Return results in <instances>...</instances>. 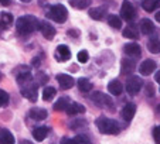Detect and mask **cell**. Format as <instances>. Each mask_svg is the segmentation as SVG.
Masks as SVG:
<instances>
[{"mask_svg": "<svg viewBox=\"0 0 160 144\" xmlns=\"http://www.w3.org/2000/svg\"><path fill=\"white\" fill-rule=\"evenodd\" d=\"M40 27V21L36 16H21L16 20V30L20 36H28Z\"/></svg>", "mask_w": 160, "mask_h": 144, "instance_id": "obj_1", "label": "cell"}, {"mask_svg": "<svg viewBox=\"0 0 160 144\" xmlns=\"http://www.w3.org/2000/svg\"><path fill=\"white\" fill-rule=\"evenodd\" d=\"M95 124H97L98 130L102 134H118L121 132V127H119L118 122L113 119H109V117H105V116L98 117Z\"/></svg>", "mask_w": 160, "mask_h": 144, "instance_id": "obj_2", "label": "cell"}, {"mask_svg": "<svg viewBox=\"0 0 160 144\" xmlns=\"http://www.w3.org/2000/svg\"><path fill=\"white\" fill-rule=\"evenodd\" d=\"M47 17L54 20L55 23H65L68 18V10L62 4H54L47 12Z\"/></svg>", "mask_w": 160, "mask_h": 144, "instance_id": "obj_3", "label": "cell"}, {"mask_svg": "<svg viewBox=\"0 0 160 144\" xmlns=\"http://www.w3.org/2000/svg\"><path fill=\"white\" fill-rule=\"evenodd\" d=\"M38 85L36 82L30 81L24 85H20V90H21V95L24 96L26 99H28L30 102H36L37 98H38Z\"/></svg>", "mask_w": 160, "mask_h": 144, "instance_id": "obj_4", "label": "cell"}, {"mask_svg": "<svg viewBox=\"0 0 160 144\" xmlns=\"http://www.w3.org/2000/svg\"><path fill=\"white\" fill-rule=\"evenodd\" d=\"M143 86V81L140 76H130L126 82V90L129 95H136V93H139V90L142 89Z\"/></svg>", "mask_w": 160, "mask_h": 144, "instance_id": "obj_5", "label": "cell"}, {"mask_svg": "<svg viewBox=\"0 0 160 144\" xmlns=\"http://www.w3.org/2000/svg\"><path fill=\"white\" fill-rule=\"evenodd\" d=\"M14 75H16V81L18 82L20 85H24V84H27V82H30L31 81V72L28 71V68L27 66H18L17 69H14Z\"/></svg>", "mask_w": 160, "mask_h": 144, "instance_id": "obj_6", "label": "cell"}, {"mask_svg": "<svg viewBox=\"0 0 160 144\" xmlns=\"http://www.w3.org/2000/svg\"><path fill=\"white\" fill-rule=\"evenodd\" d=\"M121 16L123 20L126 21H132L133 18L136 17V9L130 2L125 0L123 3H122V7H121Z\"/></svg>", "mask_w": 160, "mask_h": 144, "instance_id": "obj_7", "label": "cell"}, {"mask_svg": "<svg viewBox=\"0 0 160 144\" xmlns=\"http://www.w3.org/2000/svg\"><path fill=\"white\" fill-rule=\"evenodd\" d=\"M92 102L97 103L99 108H108V106H113V103H112V99L111 96L105 95V93L102 92H94L92 93Z\"/></svg>", "mask_w": 160, "mask_h": 144, "instance_id": "obj_8", "label": "cell"}, {"mask_svg": "<svg viewBox=\"0 0 160 144\" xmlns=\"http://www.w3.org/2000/svg\"><path fill=\"white\" fill-rule=\"evenodd\" d=\"M38 30L41 31L42 37H44V38H47V40H52L55 37V33H57V31H55V28L52 27L48 21H40Z\"/></svg>", "mask_w": 160, "mask_h": 144, "instance_id": "obj_9", "label": "cell"}, {"mask_svg": "<svg viewBox=\"0 0 160 144\" xmlns=\"http://www.w3.org/2000/svg\"><path fill=\"white\" fill-rule=\"evenodd\" d=\"M57 82L60 84V88L62 90L71 89V88L74 86V84H75V81H74L72 76L67 75V74H60V75H57Z\"/></svg>", "mask_w": 160, "mask_h": 144, "instance_id": "obj_10", "label": "cell"}, {"mask_svg": "<svg viewBox=\"0 0 160 144\" xmlns=\"http://www.w3.org/2000/svg\"><path fill=\"white\" fill-rule=\"evenodd\" d=\"M123 52L126 55H129V57L138 58V57H140V54H142V48H140L139 44H136V42H129V44H125Z\"/></svg>", "mask_w": 160, "mask_h": 144, "instance_id": "obj_11", "label": "cell"}, {"mask_svg": "<svg viewBox=\"0 0 160 144\" xmlns=\"http://www.w3.org/2000/svg\"><path fill=\"white\" fill-rule=\"evenodd\" d=\"M55 58H57L58 61H61V62H64V61H68L71 58L70 48L67 47V45H64V44L58 45L57 50H55Z\"/></svg>", "mask_w": 160, "mask_h": 144, "instance_id": "obj_12", "label": "cell"}, {"mask_svg": "<svg viewBox=\"0 0 160 144\" xmlns=\"http://www.w3.org/2000/svg\"><path fill=\"white\" fill-rule=\"evenodd\" d=\"M156 68H157V64L154 62L153 60H146V61H143V62L140 64L139 71H140V74H142V75L148 76V75H150L152 72L156 71Z\"/></svg>", "mask_w": 160, "mask_h": 144, "instance_id": "obj_13", "label": "cell"}, {"mask_svg": "<svg viewBox=\"0 0 160 144\" xmlns=\"http://www.w3.org/2000/svg\"><path fill=\"white\" fill-rule=\"evenodd\" d=\"M135 113H136V105L135 103H126V105L123 106V109H122V112H121V116L125 122H130V120L133 119V116H135Z\"/></svg>", "mask_w": 160, "mask_h": 144, "instance_id": "obj_14", "label": "cell"}, {"mask_svg": "<svg viewBox=\"0 0 160 144\" xmlns=\"http://www.w3.org/2000/svg\"><path fill=\"white\" fill-rule=\"evenodd\" d=\"M108 90L111 95L119 96L122 92H123V85H122L121 81H118V79H112V81L108 84Z\"/></svg>", "mask_w": 160, "mask_h": 144, "instance_id": "obj_15", "label": "cell"}, {"mask_svg": "<svg viewBox=\"0 0 160 144\" xmlns=\"http://www.w3.org/2000/svg\"><path fill=\"white\" fill-rule=\"evenodd\" d=\"M47 116H48V113L42 108H31L28 112V117H31L33 120H44Z\"/></svg>", "mask_w": 160, "mask_h": 144, "instance_id": "obj_16", "label": "cell"}, {"mask_svg": "<svg viewBox=\"0 0 160 144\" xmlns=\"http://www.w3.org/2000/svg\"><path fill=\"white\" fill-rule=\"evenodd\" d=\"M106 7L105 6H99V7H92V9H89V17L94 18V20H102L103 17L106 16Z\"/></svg>", "mask_w": 160, "mask_h": 144, "instance_id": "obj_17", "label": "cell"}, {"mask_svg": "<svg viewBox=\"0 0 160 144\" xmlns=\"http://www.w3.org/2000/svg\"><path fill=\"white\" fill-rule=\"evenodd\" d=\"M67 114L68 116H77V114H81V113H85V108L78 102H71L70 106L67 108Z\"/></svg>", "mask_w": 160, "mask_h": 144, "instance_id": "obj_18", "label": "cell"}, {"mask_svg": "<svg viewBox=\"0 0 160 144\" xmlns=\"http://www.w3.org/2000/svg\"><path fill=\"white\" fill-rule=\"evenodd\" d=\"M48 132H50V129L47 126H40V127H36V129L33 130V137H34V140L36 141H42V140H45V137L48 136Z\"/></svg>", "mask_w": 160, "mask_h": 144, "instance_id": "obj_19", "label": "cell"}, {"mask_svg": "<svg viewBox=\"0 0 160 144\" xmlns=\"http://www.w3.org/2000/svg\"><path fill=\"white\" fill-rule=\"evenodd\" d=\"M122 34H123L125 38H130V40H138L139 38V30H138V27L133 26V24L125 27V30L122 31Z\"/></svg>", "mask_w": 160, "mask_h": 144, "instance_id": "obj_20", "label": "cell"}, {"mask_svg": "<svg viewBox=\"0 0 160 144\" xmlns=\"http://www.w3.org/2000/svg\"><path fill=\"white\" fill-rule=\"evenodd\" d=\"M140 31H142L145 36H149V34H152L154 31V24L152 23V20H149V18H143V20H140Z\"/></svg>", "mask_w": 160, "mask_h": 144, "instance_id": "obj_21", "label": "cell"}, {"mask_svg": "<svg viewBox=\"0 0 160 144\" xmlns=\"http://www.w3.org/2000/svg\"><path fill=\"white\" fill-rule=\"evenodd\" d=\"M13 23H14L13 16L10 13H3L0 17V30H9Z\"/></svg>", "mask_w": 160, "mask_h": 144, "instance_id": "obj_22", "label": "cell"}, {"mask_svg": "<svg viewBox=\"0 0 160 144\" xmlns=\"http://www.w3.org/2000/svg\"><path fill=\"white\" fill-rule=\"evenodd\" d=\"M136 68V62L132 60H122V65H121V71L123 75H129L135 71Z\"/></svg>", "mask_w": 160, "mask_h": 144, "instance_id": "obj_23", "label": "cell"}, {"mask_svg": "<svg viewBox=\"0 0 160 144\" xmlns=\"http://www.w3.org/2000/svg\"><path fill=\"white\" fill-rule=\"evenodd\" d=\"M0 144H14V137L7 129L0 127Z\"/></svg>", "mask_w": 160, "mask_h": 144, "instance_id": "obj_24", "label": "cell"}, {"mask_svg": "<svg viewBox=\"0 0 160 144\" xmlns=\"http://www.w3.org/2000/svg\"><path fill=\"white\" fill-rule=\"evenodd\" d=\"M159 6H160V0H143V2H142L143 10H146L148 13L154 12V10H156Z\"/></svg>", "mask_w": 160, "mask_h": 144, "instance_id": "obj_25", "label": "cell"}, {"mask_svg": "<svg viewBox=\"0 0 160 144\" xmlns=\"http://www.w3.org/2000/svg\"><path fill=\"white\" fill-rule=\"evenodd\" d=\"M70 99L67 98V96H62V98H60V99L55 102L54 105V110L57 112H62V110H67V108L70 106Z\"/></svg>", "mask_w": 160, "mask_h": 144, "instance_id": "obj_26", "label": "cell"}, {"mask_svg": "<svg viewBox=\"0 0 160 144\" xmlns=\"http://www.w3.org/2000/svg\"><path fill=\"white\" fill-rule=\"evenodd\" d=\"M148 50L152 54H160V40L159 38H150L148 42Z\"/></svg>", "mask_w": 160, "mask_h": 144, "instance_id": "obj_27", "label": "cell"}, {"mask_svg": "<svg viewBox=\"0 0 160 144\" xmlns=\"http://www.w3.org/2000/svg\"><path fill=\"white\" fill-rule=\"evenodd\" d=\"M77 85H78V89L81 90V92H89V90L92 89V84H91V81L87 78H79Z\"/></svg>", "mask_w": 160, "mask_h": 144, "instance_id": "obj_28", "label": "cell"}, {"mask_svg": "<svg viewBox=\"0 0 160 144\" xmlns=\"http://www.w3.org/2000/svg\"><path fill=\"white\" fill-rule=\"evenodd\" d=\"M108 24L111 26L112 28H115V30H119L122 27V20L119 16H115V14H111L108 17Z\"/></svg>", "mask_w": 160, "mask_h": 144, "instance_id": "obj_29", "label": "cell"}, {"mask_svg": "<svg viewBox=\"0 0 160 144\" xmlns=\"http://www.w3.org/2000/svg\"><path fill=\"white\" fill-rule=\"evenodd\" d=\"M55 93H57L55 88H52V86H47V88H44V90H42V99H44L45 102H50V100L54 99Z\"/></svg>", "mask_w": 160, "mask_h": 144, "instance_id": "obj_30", "label": "cell"}, {"mask_svg": "<svg viewBox=\"0 0 160 144\" xmlns=\"http://www.w3.org/2000/svg\"><path fill=\"white\" fill-rule=\"evenodd\" d=\"M70 4L74 7V9L84 10L91 4V0H70Z\"/></svg>", "mask_w": 160, "mask_h": 144, "instance_id": "obj_31", "label": "cell"}, {"mask_svg": "<svg viewBox=\"0 0 160 144\" xmlns=\"http://www.w3.org/2000/svg\"><path fill=\"white\" fill-rule=\"evenodd\" d=\"M9 100H10L9 93H7L6 90L0 89V108H2V106H6L7 103H9Z\"/></svg>", "mask_w": 160, "mask_h": 144, "instance_id": "obj_32", "label": "cell"}, {"mask_svg": "<svg viewBox=\"0 0 160 144\" xmlns=\"http://www.w3.org/2000/svg\"><path fill=\"white\" fill-rule=\"evenodd\" d=\"M74 140H75L77 144H92L89 138H88L87 136H84V134H78L75 138H74Z\"/></svg>", "mask_w": 160, "mask_h": 144, "instance_id": "obj_33", "label": "cell"}, {"mask_svg": "<svg viewBox=\"0 0 160 144\" xmlns=\"http://www.w3.org/2000/svg\"><path fill=\"white\" fill-rule=\"evenodd\" d=\"M77 58H78V61H79L81 64H85V62H88V60H89V55H88V52L85 51V50H82V51L78 52Z\"/></svg>", "mask_w": 160, "mask_h": 144, "instance_id": "obj_34", "label": "cell"}, {"mask_svg": "<svg viewBox=\"0 0 160 144\" xmlns=\"http://www.w3.org/2000/svg\"><path fill=\"white\" fill-rule=\"evenodd\" d=\"M153 138H154V143L160 144V126H156L153 129Z\"/></svg>", "mask_w": 160, "mask_h": 144, "instance_id": "obj_35", "label": "cell"}, {"mask_svg": "<svg viewBox=\"0 0 160 144\" xmlns=\"http://www.w3.org/2000/svg\"><path fill=\"white\" fill-rule=\"evenodd\" d=\"M146 95L150 96V98L154 95V89H153V86H152V85H148V86H146Z\"/></svg>", "mask_w": 160, "mask_h": 144, "instance_id": "obj_36", "label": "cell"}, {"mask_svg": "<svg viewBox=\"0 0 160 144\" xmlns=\"http://www.w3.org/2000/svg\"><path fill=\"white\" fill-rule=\"evenodd\" d=\"M61 144H77V143H75V140H74V138L64 137L62 140H61Z\"/></svg>", "mask_w": 160, "mask_h": 144, "instance_id": "obj_37", "label": "cell"}, {"mask_svg": "<svg viewBox=\"0 0 160 144\" xmlns=\"http://www.w3.org/2000/svg\"><path fill=\"white\" fill-rule=\"evenodd\" d=\"M10 3H12V0H0V4H2V6H9Z\"/></svg>", "mask_w": 160, "mask_h": 144, "instance_id": "obj_38", "label": "cell"}, {"mask_svg": "<svg viewBox=\"0 0 160 144\" xmlns=\"http://www.w3.org/2000/svg\"><path fill=\"white\" fill-rule=\"evenodd\" d=\"M154 81H156L157 84H160V71L156 72V75H154Z\"/></svg>", "mask_w": 160, "mask_h": 144, "instance_id": "obj_39", "label": "cell"}, {"mask_svg": "<svg viewBox=\"0 0 160 144\" xmlns=\"http://www.w3.org/2000/svg\"><path fill=\"white\" fill-rule=\"evenodd\" d=\"M33 65L34 66H40V58H34V60H33Z\"/></svg>", "mask_w": 160, "mask_h": 144, "instance_id": "obj_40", "label": "cell"}, {"mask_svg": "<svg viewBox=\"0 0 160 144\" xmlns=\"http://www.w3.org/2000/svg\"><path fill=\"white\" fill-rule=\"evenodd\" d=\"M154 18H156V21H159V23H160V12H157V13H156Z\"/></svg>", "mask_w": 160, "mask_h": 144, "instance_id": "obj_41", "label": "cell"}, {"mask_svg": "<svg viewBox=\"0 0 160 144\" xmlns=\"http://www.w3.org/2000/svg\"><path fill=\"white\" fill-rule=\"evenodd\" d=\"M2 79H3V74L0 72V82H2Z\"/></svg>", "mask_w": 160, "mask_h": 144, "instance_id": "obj_42", "label": "cell"}, {"mask_svg": "<svg viewBox=\"0 0 160 144\" xmlns=\"http://www.w3.org/2000/svg\"><path fill=\"white\" fill-rule=\"evenodd\" d=\"M21 2H24V3H30L31 0H21Z\"/></svg>", "mask_w": 160, "mask_h": 144, "instance_id": "obj_43", "label": "cell"}, {"mask_svg": "<svg viewBox=\"0 0 160 144\" xmlns=\"http://www.w3.org/2000/svg\"><path fill=\"white\" fill-rule=\"evenodd\" d=\"M157 112H159V113H160V103H159V105H157Z\"/></svg>", "mask_w": 160, "mask_h": 144, "instance_id": "obj_44", "label": "cell"}]
</instances>
